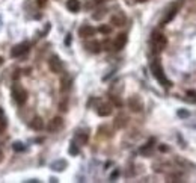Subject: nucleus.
Instances as JSON below:
<instances>
[{
  "mask_svg": "<svg viewBox=\"0 0 196 183\" xmlns=\"http://www.w3.org/2000/svg\"><path fill=\"white\" fill-rule=\"evenodd\" d=\"M151 71H153L154 77H156L163 86H170V85H172V83L164 77V73H163V68H161V64H160L158 59H154V61L151 62Z\"/></svg>",
  "mask_w": 196,
  "mask_h": 183,
  "instance_id": "1",
  "label": "nucleus"
},
{
  "mask_svg": "<svg viewBox=\"0 0 196 183\" xmlns=\"http://www.w3.org/2000/svg\"><path fill=\"white\" fill-rule=\"evenodd\" d=\"M151 41H153V47H154V51L156 53H160L164 50V47L167 46V38L160 33V32H153V37H151Z\"/></svg>",
  "mask_w": 196,
  "mask_h": 183,
  "instance_id": "2",
  "label": "nucleus"
},
{
  "mask_svg": "<svg viewBox=\"0 0 196 183\" xmlns=\"http://www.w3.org/2000/svg\"><path fill=\"white\" fill-rule=\"evenodd\" d=\"M12 97H14V100H15L18 104H24V103L27 101V91H26L21 85L15 83V85L12 86Z\"/></svg>",
  "mask_w": 196,
  "mask_h": 183,
  "instance_id": "3",
  "label": "nucleus"
},
{
  "mask_svg": "<svg viewBox=\"0 0 196 183\" xmlns=\"http://www.w3.org/2000/svg\"><path fill=\"white\" fill-rule=\"evenodd\" d=\"M48 68H50L51 73L60 74V73L64 71V64H62V61H60L57 56H51V58L48 59Z\"/></svg>",
  "mask_w": 196,
  "mask_h": 183,
  "instance_id": "4",
  "label": "nucleus"
},
{
  "mask_svg": "<svg viewBox=\"0 0 196 183\" xmlns=\"http://www.w3.org/2000/svg\"><path fill=\"white\" fill-rule=\"evenodd\" d=\"M128 107L131 112H140L143 109V101L139 95H131L128 98Z\"/></svg>",
  "mask_w": 196,
  "mask_h": 183,
  "instance_id": "5",
  "label": "nucleus"
},
{
  "mask_svg": "<svg viewBox=\"0 0 196 183\" xmlns=\"http://www.w3.org/2000/svg\"><path fill=\"white\" fill-rule=\"evenodd\" d=\"M27 51H29V44H27V43H23V44H18V46L11 48V56H12V58H21V56H24Z\"/></svg>",
  "mask_w": 196,
  "mask_h": 183,
  "instance_id": "6",
  "label": "nucleus"
},
{
  "mask_svg": "<svg viewBox=\"0 0 196 183\" xmlns=\"http://www.w3.org/2000/svg\"><path fill=\"white\" fill-rule=\"evenodd\" d=\"M64 127V120H62V117H54V118H51L50 120V123H48V126H47V129H48V132H59L60 129Z\"/></svg>",
  "mask_w": 196,
  "mask_h": 183,
  "instance_id": "7",
  "label": "nucleus"
},
{
  "mask_svg": "<svg viewBox=\"0 0 196 183\" xmlns=\"http://www.w3.org/2000/svg\"><path fill=\"white\" fill-rule=\"evenodd\" d=\"M95 29L92 27V26H88V24H84V26H81L80 29H78V35L81 37V38H91V37H94L95 35Z\"/></svg>",
  "mask_w": 196,
  "mask_h": 183,
  "instance_id": "8",
  "label": "nucleus"
},
{
  "mask_svg": "<svg viewBox=\"0 0 196 183\" xmlns=\"http://www.w3.org/2000/svg\"><path fill=\"white\" fill-rule=\"evenodd\" d=\"M112 111H113V107H112L110 103H101L97 109L100 117H109V115H112Z\"/></svg>",
  "mask_w": 196,
  "mask_h": 183,
  "instance_id": "9",
  "label": "nucleus"
},
{
  "mask_svg": "<svg viewBox=\"0 0 196 183\" xmlns=\"http://www.w3.org/2000/svg\"><path fill=\"white\" fill-rule=\"evenodd\" d=\"M127 44V33H119L115 41H113V48L115 50H122L124 47Z\"/></svg>",
  "mask_w": 196,
  "mask_h": 183,
  "instance_id": "10",
  "label": "nucleus"
},
{
  "mask_svg": "<svg viewBox=\"0 0 196 183\" xmlns=\"http://www.w3.org/2000/svg\"><path fill=\"white\" fill-rule=\"evenodd\" d=\"M125 23H127V17H125L122 12H118V14H115V15L112 17V24L116 26V27H122Z\"/></svg>",
  "mask_w": 196,
  "mask_h": 183,
  "instance_id": "11",
  "label": "nucleus"
},
{
  "mask_svg": "<svg viewBox=\"0 0 196 183\" xmlns=\"http://www.w3.org/2000/svg\"><path fill=\"white\" fill-rule=\"evenodd\" d=\"M127 123H128V117L127 115H124V114H119L116 118H115V127L116 129H122V127H125L127 126Z\"/></svg>",
  "mask_w": 196,
  "mask_h": 183,
  "instance_id": "12",
  "label": "nucleus"
},
{
  "mask_svg": "<svg viewBox=\"0 0 196 183\" xmlns=\"http://www.w3.org/2000/svg\"><path fill=\"white\" fill-rule=\"evenodd\" d=\"M30 129H33V130H42L44 129V120L41 117H35L30 121Z\"/></svg>",
  "mask_w": 196,
  "mask_h": 183,
  "instance_id": "13",
  "label": "nucleus"
},
{
  "mask_svg": "<svg viewBox=\"0 0 196 183\" xmlns=\"http://www.w3.org/2000/svg\"><path fill=\"white\" fill-rule=\"evenodd\" d=\"M67 8H68V11H71V12H78L80 11V8H81V5H80V2L78 0H68L67 2Z\"/></svg>",
  "mask_w": 196,
  "mask_h": 183,
  "instance_id": "14",
  "label": "nucleus"
},
{
  "mask_svg": "<svg viewBox=\"0 0 196 183\" xmlns=\"http://www.w3.org/2000/svg\"><path fill=\"white\" fill-rule=\"evenodd\" d=\"M88 138H89V135H88L86 132H77V133H76V141H74V142H76L77 145L78 144H80V145H81V144L84 145V144L88 142Z\"/></svg>",
  "mask_w": 196,
  "mask_h": 183,
  "instance_id": "15",
  "label": "nucleus"
},
{
  "mask_svg": "<svg viewBox=\"0 0 196 183\" xmlns=\"http://www.w3.org/2000/svg\"><path fill=\"white\" fill-rule=\"evenodd\" d=\"M177 11H178V6H174V8L170 9V12H169V14H167V15H166V17L161 20V24H167V23H169V21H170V20H172V18L177 15Z\"/></svg>",
  "mask_w": 196,
  "mask_h": 183,
  "instance_id": "16",
  "label": "nucleus"
},
{
  "mask_svg": "<svg viewBox=\"0 0 196 183\" xmlns=\"http://www.w3.org/2000/svg\"><path fill=\"white\" fill-rule=\"evenodd\" d=\"M71 88V79L70 77H62V80H60V91L62 92H65V91H68Z\"/></svg>",
  "mask_w": 196,
  "mask_h": 183,
  "instance_id": "17",
  "label": "nucleus"
},
{
  "mask_svg": "<svg viewBox=\"0 0 196 183\" xmlns=\"http://www.w3.org/2000/svg\"><path fill=\"white\" fill-rule=\"evenodd\" d=\"M86 48L89 50V51H92V53H98L101 48H100V43H97V41H92V43H89V44H86Z\"/></svg>",
  "mask_w": 196,
  "mask_h": 183,
  "instance_id": "18",
  "label": "nucleus"
},
{
  "mask_svg": "<svg viewBox=\"0 0 196 183\" xmlns=\"http://www.w3.org/2000/svg\"><path fill=\"white\" fill-rule=\"evenodd\" d=\"M153 142H154V139H150V142H148L145 147H142V148H140V153H142V154H145V156H146V154H150V151H151V148H153V145H154Z\"/></svg>",
  "mask_w": 196,
  "mask_h": 183,
  "instance_id": "19",
  "label": "nucleus"
},
{
  "mask_svg": "<svg viewBox=\"0 0 196 183\" xmlns=\"http://www.w3.org/2000/svg\"><path fill=\"white\" fill-rule=\"evenodd\" d=\"M65 167H67V162H65V160H57V162H54V164L51 165V168L56 170V171H62Z\"/></svg>",
  "mask_w": 196,
  "mask_h": 183,
  "instance_id": "20",
  "label": "nucleus"
},
{
  "mask_svg": "<svg viewBox=\"0 0 196 183\" xmlns=\"http://www.w3.org/2000/svg\"><path fill=\"white\" fill-rule=\"evenodd\" d=\"M98 30H100L101 33H104V35H109V33L112 32V26H107V24H101V26L98 27Z\"/></svg>",
  "mask_w": 196,
  "mask_h": 183,
  "instance_id": "21",
  "label": "nucleus"
},
{
  "mask_svg": "<svg viewBox=\"0 0 196 183\" xmlns=\"http://www.w3.org/2000/svg\"><path fill=\"white\" fill-rule=\"evenodd\" d=\"M70 154L71 156H77L78 154V147L76 142H71V145H70Z\"/></svg>",
  "mask_w": 196,
  "mask_h": 183,
  "instance_id": "22",
  "label": "nucleus"
},
{
  "mask_svg": "<svg viewBox=\"0 0 196 183\" xmlns=\"http://www.w3.org/2000/svg\"><path fill=\"white\" fill-rule=\"evenodd\" d=\"M6 126H8V123H6V118H5V115H3V117H0V135L5 132Z\"/></svg>",
  "mask_w": 196,
  "mask_h": 183,
  "instance_id": "23",
  "label": "nucleus"
},
{
  "mask_svg": "<svg viewBox=\"0 0 196 183\" xmlns=\"http://www.w3.org/2000/svg\"><path fill=\"white\" fill-rule=\"evenodd\" d=\"M178 117H180V118H189L190 114H189V111H186V109H180V111H178Z\"/></svg>",
  "mask_w": 196,
  "mask_h": 183,
  "instance_id": "24",
  "label": "nucleus"
},
{
  "mask_svg": "<svg viewBox=\"0 0 196 183\" xmlns=\"http://www.w3.org/2000/svg\"><path fill=\"white\" fill-rule=\"evenodd\" d=\"M12 148H14L15 151H23V150H24V145H23L21 142H14V144H12Z\"/></svg>",
  "mask_w": 196,
  "mask_h": 183,
  "instance_id": "25",
  "label": "nucleus"
},
{
  "mask_svg": "<svg viewBox=\"0 0 196 183\" xmlns=\"http://www.w3.org/2000/svg\"><path fill=\"white\" fill-rule=\"evenodd\" d=\"M110 100H112V103H113L115 106H118V107H121V106H122V101L118 98L116 95H110Z\"/></svg>",
  "mask_w": 196,
  "mask_h": 183,
  "instance_id": "26",
  "label": "nucleus"
},
{
  "mask_svg": "<svg viewBox=\"0 0 196 183\" xmlns=\"http://www.w3.org/2000/svg\"><path fill=\"white\" fill-rule=\"evenodd\" d=\"M104 14H106V9H100V12H95V14H94V18H95V20H100Z\"/></svg>",
  "mask_w": 196,
  "mask_h": 183,
  "instance_id": "27",
  "label": "nucleus"
},
{
  "mask_svg": "<svg viewBox=\"0 0 196 183\" xmlns=\"http://www.w3.org/2000/svg\"><path fill=\"white\" fill-rule=\"evenodd\" d=\"M67 106H68V103H67V101H62V103H60V104H59V109H60V111H62V112H65V111H67V109H68V107H67Z\"/></svg>",
  "mask_w": 196,
  "mask_h": 183,
  "instance_id": "28",
  "label": "nucleus"
},
{
  "mask_svg": "<svg viewBox=\"0 0 196 183\" xmlns=\"http://www.w3.org/2000/svg\"><path fill=\"white\" fill-rule=\"evenodd\" d=\"M158 150H160V151H163V153H166V151H169V147H166V145H160V147H158Z\"/></svg>",
  "mask_w": 196,
  "mask_h": 183,
  "instance_id": "29",
  "label": "nucleus"
},
{
  "mask_svg": "<svg viewBox=\"0 0 196 183\" xmlns=\"http://www.w3.org/2000/svg\"><path fill=\"white\" fill-rule=\"evenodd\" d=\"M36 3L42 8V6H45V5H47V0H36Z\"/></svg>",
  "mask_w": 196,
  "mask_h": 183,
  "instance_id": "30",
  "label": "nucleus"
},
{
  "mask_svg": "<svg viewBox=\"0 0 196 183\" xmlns=\"http://www.w3.org/2000/svg\"><path fill=\"white\" fill-rule=\"evenodd\" d=\"M65 44H67V46H70V44H71V35H67V38H65Z\"/></svg>",
  "mask_w": 196,
  "mask_h": 183,
  "instance_id": "31",
  "label": "nucleus"
},
{
  "mask_svg": "<svg viewBox=\"0 0 196 183\" xmlns=\"http://www.w3.org/2000/svg\"><path fill=\"white\" fill-rule=\"evenodd\" d=\"M89 2H92L94 5H98V3H103V2H106V0H89Z\"/></svg>",
  "mask_w": 196,
  "mask_h": 183,
  "instance_id": "32",
  "label": "nucleus"
},
{
  "mask_svg": "<svg viewBox=\"0 0 196 183\" xmlns=\"http://www.w3.org/2000/svg\"><path fill=\"white\" fill-rule=\"evenodd\" d=\"M118 174H119V171H115V173H113V174H112V177H110V179H112V180H113V179H115V177H116Z\"/></svg>",
  "mask_w": 196,
  "mask_h": 183,
  "instance_id": "33",
  "label": "nucleus"
},
{
  "mask_svg": "<svg viewBox=\"0 0 196 183\" xmlns=\"http://www.w3.org/2000/svg\"><path fill=\"white\" fill-rule=\"evenodd\" d=\"M2 160H3V151L0 150V162H2Z\"/></svg>",
  "mask_w": 196,
  "mask_h": 183,
  "instance_id": "34",
  "label": "nucleus"
},
{
  "mask_svg": "<svg viewBox=\"0 0 196 183\" xmlns=\"http://www.w3.org/2000/svg\"><path fill=\"white\" fill-rule=\"evenodd\" d=\"M3 115H5V112H3V109L0 107V117H3Z\"/></svg>",
  "mask_w": 196,
  "mask_h": 183,
  "instance_id": "35",
  "label": "nucleus"
},
{
  "mask_svg": "<svg viewBox=\"0 0 196 183\" xmlns=\"http://www.w3.org/2000/svg\"><path fill=\"white\" fill-rule=\"evenodd\" d=\"M136 2H139V3H143V2H146V0H136Z\"/></svg>",
  "mask_w": 196,
  "mask_h": 183,
  "instance_id": "36",
  "label": "nucleus"
},
{
  "mask_svg": "<svg viewBox=\"0 0 196 183\" xmlns=\"http://www.w3.org/2000/svg\"><path fill=\"white\" fill-rule=\"evenodd\" d=\"M2 65H3V59L0 58V67H2Z\"/></svg>",
  "mask_w": 196,
  "mask_h": 183,
  "instance_id": "37",
  "label": "nucleus"
}]
</instances>
